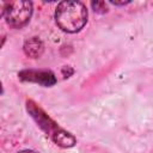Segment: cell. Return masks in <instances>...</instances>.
Masks as SVG:
<instances>
[{"mask_svg":"<svg viewBox=\"0 0 153 153\" xmlns=\"http://www.w3.org/2000/svg\"><path fill=\"white\" fill-rule=\"evenodd\" d=\"M18 153H37V152L31 151V149H24V151H20V152H18Z\"/></svg>","mask_w":153,"mask_h":153,"instance_id":"cell-8","label":"cell"},{"mask_svg":"<svg viewBox=\"0 0 153 153\" xmlns=\"http://www.w3.org/2000/svg\"><path fill=\"white\" fill-rule=\"evenodd\" d=\"M91 6H92L93 11L97 13H105L108 11V7L104 1H96V2L93 1V2H91Z\"/></svg>","mask_w":153,"mask_h":153,"instance_id":"cell-6","label":"cell"},{"mask_svg":"<svg viewBox=\"0 0 153 153\" xmlns=\"http://www.w3.org/2000/svg\"><path fill=\"white\" fill-rule=\"evenodd\" d=\"M23 49H24V53L26 54V56H29L31 59H37L42 55V53L44 50V44L38 37H31L27 41H25Z\"/></svg>","mask_w":153,"mask_h":153,"instance_id":"cell-5","label":"cell"},{"mask_svg":"<svg viewBox=\"0 0 153 153\" xmlns=\"http://www.w3.org/2000/svg\"><path fill=\"white\" fill-rule=\"evenodd\" d=\"M111 4H114V5H117V6H123V5H127V4H129L130 1H121V2H117V1H110Z\"/></svg>","mask_w":153,"mask_h":153,"instance_id":"cell-7","label":"cell"},{"mask_svg":"<svg viewBox=\"0 0 153 153\" xmlns=\"http://www.w3.org/2000/svg\"><path fill=\"white\" fill-rule=\"evenodd\" d=\"M18 76L24 81H30L35 84H39L43 86H53L56 84V78L53 72L50 71H32L25 69L18 73Z\"/></svg>","mask_w":153,"mask_h":153,"instance_id":"cell-4","label":"cell"},{"mask_svg":"<svg viewBox=\"0 0 153 153\" xmlns=\"http://www.w3.org/2000/svg\"><path fill=\"white\" fill-rule=\"evenodd\" d=\"M55 22L65 32H78L87 22L86 6L81 1H62L56 7Z\"/></svg>","mask_w":153,"mask_h":153,"instance_id":"cell-1","label":"cell"},{"mask_svg":"<svg viewBox=\"0 0 153 153\" xmlns=\"http://www.w3.org/2000/svg\"><path fill=\"white\" fill-rule=\"evenodd\" d=\"M26 109H27L29 114L31 115V117L36 121V123L38 124V127L47 135H49L50 139L56 145H59L61 147H65V148H69V147H72V146L75 145V142H76L75 137L72 134H69L68 131H66L62 128H60L57 126V123H55L33 102H31V100L26 102Z\"/></svg>","mask_w":153,"mask_h":153,"instance_id":"cell-2","label":"cell"},{"mask_svg":"<svg viewBox=\"0 0 153 153\" xmlns=\"http://www.w3.org/2000/svg\"><path fill=\"white\" fill-rule=\"evenodd\" d=\"M2 17L12 27H22L26 25L32 14V2L30 1H7L2 4Z\"/></svg>","mask_w":153,"mask_h":153,"instance_id":"cell-3","label":"cell"}]
</instances>
